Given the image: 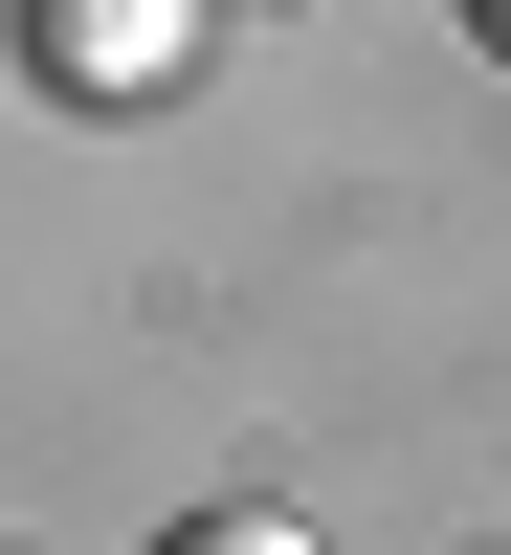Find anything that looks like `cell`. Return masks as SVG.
I'll list each match as a JSON object with an SVG mask.
<instances>
[{"label":"cell","mask_w":511,"mask_h":555,"mask_svg":"<svg viewBox=\"0 0 511 555\" xmlns=\"http://www.w3.org/2000/svg\"><path fill=\"white\" fill-rule=\"evenodd\" d=\"M23 67L112 112V89H178V67H201V23H178V0H23Z\"/></svg>","instance_id":"6da1fadb"},{"label":"cell","mask_w":511,"mask_h":555,"mask_svg":"<svg viewBox=\"0 0 511 555\" xmlns=\"http://www.w3.org/2000/svg\"><path fill=\"white\" fill-rule=\"evenodd\" d=\"M489 44H511V0H489Z\"/></svg>","instance_id":"3957f363"},{"label":"cell","mask_w":511,"mask_h":555,"mask_svg":"<svg viewBox=\"0 0 511 555\" xmlns=\"http://www.w3.org/2000/svg\"><path fill=\"white\" fill-rule=\"evenodd\" d=\"M156 555H311V533H290V512H178Z\"/></svg>","instance_id":"7a4b0ae2"}]
</instances>
